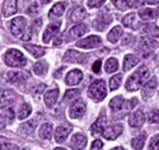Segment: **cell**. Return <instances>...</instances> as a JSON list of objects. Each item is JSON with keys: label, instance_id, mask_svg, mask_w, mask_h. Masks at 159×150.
Listing matches in <instances>:
<instances>
[{"label": "cell", "instance_id": "30", "mask_svg": "<svg viewBox=\"0 0 159 150\" xmlns=\"http://www.w3.org/2000/svg\"><path fill=\"white\" fill-rule=\"evenodd\" d=\"M85 17V9L83 7H76L73 9L71 11V14H70V19L73 22H80L83 20Z\"/></svg>", "mask_w": 159, "mask_h": 150}, {"label": "cell", "instance_id": "4", "mask_svg": "<svg viewBox=\"0 0 159 150\" xmlns=\"http://www.w3.org/2000/svg\"><path fill=\"white\" fill-rule=\"evenodd\" d=\"M85 102L82 101V99H76L71 103L70 106V110H69V113H70V117L71 118H80L84 116L85 113Z\"/></svg>", "mask_w": 159, "mask_h": 150}, {"label": "cell", "instance_id": "46", "mask_svg": "<svg viewBox=\"0 0 159 150\" xmlns=\"http://www.w3.org/2000/svg\"><path fill=\"white\" fill-rule=\"evenodd\" d=\"M37 13H38V4L37 3H32L30 5V8H28V14L30 16H34V14H37Z\"/></svg>", "mask_w": 159, "mask_h": 150}, {"label": "cell", "instance_id": "2", "mask_svg": "<svg viewBox=\"0 0 159 150\" xmlns=\"http://www.w3.org/2000/svg\"><path fill=\"white\" fill-rule=\"evenodd\" d=\"M4 62L10 66V67H23L27 64V59L24 57V55L16 48L8 50L4 55Z\"/></svg>", "mask_w": 159, "mask_h": 150}, {"label": "cell", "instance_id": "48", "mask_svg": "<svg viewBox=\"0 0 159 150\" xmlns=\"http://www.w3.org/2000/svg\"><path fill=\"white\" fill-rule=\"evenodd\" d=\"M102 148H103V143L101 140H96L92 144V149H102Z\"/></svg>", "mask_w": 159, "mask_h": 150}, {"label": "cell", "instance_id": "1", "mask_svg": "<svg viewBox=\"0 0 159 150\" xmlns=\"http://www.w3.org/2000/svg\"><path fill=\"white\" fill-rule=\"evenodd\" d=\"M150 73L148 67H140L139 70H136L132 75H130V78L126 80V89L129 92H135L138 90L145 81L148 80Z\"/></svg>", "mask_w": 159, "mask_h": 150}, {"label": "cell", "instance_id": "24", "mask_svg": "<svg viewBox=\"0 0 159 150\" xmlns=\"http://www.w3.org/2000/svg\"><path fill=\"white\" fill-rule=\"evenodd\" d=\"M110 107H111V110H113L115 112H118V111L124 110V107L130 108V104H126V102L124 101V98L121 97V95H118V97L112 98V101L110 102Z\"/></svg>", "mask_w": 159, "mask_h": 150}, {"label": "cell", "instance_id": "28", "mask_svg": "<svg viewBox=\"0 0 159 150\" xmlns=\"http://www.w3.org/2000/svg\"><path fill=\"white\" fill-rule=\"evenodd\" d=\"M24 48L27 50L31 55H33L36 59H39L45 55V50L41 46H36V45H24Z\"/></svg>", "mask_w": 159, "mask_h": 150}, {"label": "cell", "instance_id": "49", "mask_svg": "<svg viewBox=\"0 0 159 150\" xmlns=\"http://www.w3.org/2000/svg\"><path fill=\"white\" fill-rule=\"evenodd\" d=\"M5 113L8 115V120H9V122H11V120H13V115H14V111L11 110V107H8V108H7Z\"/></svg>", "mask_w": 159, "mask_h": 150}, {"label": "cell", "instance_id": "38", "mask_svg": "<svg viewBox=\"0 0 159 150\" xmlns=\"http://www.w3.org/2000/svg\"><path fill=\"white\" fill-rule=\"evenodd\" d=\"M80 95V90L79 89H69L65 92L64 95V102H70V101H75V98H78Z\"/></svg>", "mask_w": 159, "mask_h": 150}, {"label": "cell", "instance_id": "7", "mask_svg": "<svg viewBox=\"0 0 159 150\" xmlns=\"http://www.w3.org/2000/svg\"><path fill=\"white\" fill-rule=\"evenodd\" d=\"M25 25H27V20L23 17H17L10 22V32L14 36L19 37L25 31Z\"/></svg>", "mask_w": 159, "mask_h": 150}, {"label": "cell", "instance_id": "53", "mask_svg": "<svg viewBox=\"0 0 159 150\" xmlns=\"http://www.w3.org/2000/svg\"><path fill=\"white\" fill-rule=\"evenodd\" d=\"M62 70H64V69H62V67H61V69H59V70H57V73H56V74H55V78H59V76H60V74H61V71H62Z\"/></svg>", "mask_w": 159, "mask_h": 150}, {"label": "cell", "instance_id": "35", "mask_svg": "<svg viewBox=\"0 0 159 150\" xmlns=\"http://www.w3.org/2000/svg\"><path fill=\"white\" fill-rule=\"evenodd\" d=\"M32 112V107L28 104V103H23L19 108V111H18V118L19 120H24V118H27Z\"/></svg>", "mask_w": 159, "mask_h": 150}, {"label": "cell", "instance_id": "27", "mask_svg": "<svg viewBox=\"0 0 159 150\" xmlns=\"http://www.w3.org/2000/svg\"><path fill=\"white\" fill-rule=\"evenodd\" d=\"M139 64V59L135 56V55H126L125 56V60H124V70L125 71H129L131 70L134 66H136Z\"/></svg>", "mask_w": 159, "mask_h": 150}, {"label": "cell", "instance_id": "42", "mask_svg": "<svg viewBox=\"0 0 159 150\" xmlns=\"http://www.w3.org/2000/svg\"><path fill=\"white\" fill-rule=\"evenodd\" d=\"M148 120H149V122H152V124L159 125V111H150L148 113Z\"/></svg>", "mask_w": 159, "mask_h": 150}, {"label": "cell", "instance_id": "9", "mask_svg": "<svg viewBox=\"0 0 159 150\" xmlns=\"http://www.w3.org/2000/svg\"><path fill=\"white\" fill-rule=\"evenodd\" d=\"M60 25H61V22H55V23H51L47 25V28L45 30V33H43V39H42L45 43H48L50 41L59 33Z\"/></svg>", "mask_w": 159, "mask_h": 150}, {"label": "cell", "instance_id": "8", "mask_svg": "<svg viewBox=\"0 0 159 150\" xmlns=\"http://www.w3.org/2000/svg\"><path fill=\"white\" fill-rule=\"evenodd\" d=\"M102 43V39L98 36H89L84 39H80L79 42H76V47H82V48H94Z\"/></svg>", "mask_w": 159, "mask_h": 150}, {"label": "cell", "instance_id": "11", "mask_svg": "<svg viewBox=\"0 0 159 150\" xmlns=\"http://www.w3.org/2000/svg\"><path fill=\"white\" fill-rule=\"evenodd\" d=\"M64 61L65 62H84L85 61V55L75 50H69L65 52L64 55Z\"/></svg>", "mask_w": 159, "mask_h": 150}, {"label": "cell", "instance_id": "45", "mask_svg": "<svg viewBox=\"0 0 159 150\" xmlns=\"http://www.w3.org/2000/svg\"><path fill=\"white\" fill-rule=\"evenodd\" d=\"M106 0H89L88 2V7L89 8H99L104 4Z\"/></svg>", "mask_w": 159, "mask_h": 150}, {"label": "cell", "instance_id": "16", "mask_svg": "<svg viewBox=\"0 0 159 150\" xmlns=\"http://www.w3.org/2000/svg\"><path fill=\"white\" fill-rule=\"evenodd\" d=\"M122 132V126L121 125H112L107 129H104V132H103V136L107 140H115L116 138L121 135Z\"/></svg>", "mask_w": 159, "mask_h": 150}, {"label": "cell", "instance_id": "22", "mask_svg": "<svg viewBox=\"0 0 159 150\" xmlns=\"http://www.w3.org/2000/svg\"><path fill=\"white\" fill-rule=\"evenodd\" d=\"M57 98H59V89L57 88L46 92V94H45V103H46V106L48 108H52L56 104Z\"/></svg>", "mask_w": 159, "mask_h": 150}, {"label": "cell", "instance_id": "40", "mask_svg": "<svg viewBox=\"0 0 159 150\" xmlns=\"http://www.w3.org/2000/svg\"><path fill=\"white\" fill-rule=\"evenodd\" d=\"M34 126H36V121L33 120V121H30V122H27V124H24V125H22V126L19 127V131L22 132L23 130H25V131H24L23 134H25V135H28V134H31V132L33 131Z\"/></svg>", "mask_w": 159, "mask_h": 150}, {"label": "cell", "instance_id": "21", "mask_svg": "<svg viewBox=\"0 0 159 150\" xmlns=\"http://www.w3.org/2000/svg\"><path fill=\"white\" fill-rule=\"evenodd\" d=\"M70 131H71V127L69 125H61V126H59L55 130V140L57 143H62L66 138H68V135L70 134Z\"/></svg>", "mask_w": 159, "mask_h": 150}, {"label": "cell", "instance_id": "47", "mask_svg": "<svg viewBox=\"0 0 159 150\" xmlns=\"http://www.w3.org/2000/svg\"><path fill=\"white\" fill-rule=\"evenodd\" d=\"M101 66H102V61H101V60H97V61L93 64V66H92V70H93L96 74H98V73L101 71Z\"/></svg>", "mask_w": 159, "mask_h": 150}, {"label": "cell", "instance_id": "12", "mask_svg": "<svg viewBox=\"0 0 159 150\" xmlns=\"http://www.w3.org/2000/svg\"><path fill=\"white\" fill-rule=\"evenodd\" d=\"M82 79H83V73L79 69H74L68 73V75L65 78V83L68 85H78L82 81Z\"/></svg>", "mask_w": 159, "mask_h": 150}, {"label": "cell", "instance_id": "14", "mask_svg": "<svg viewBox=\"0 0 159 150\" xmlns=\"http://www.w3.org/2000/svg\"><path fill=\"white\" fill-rule=\"evenodd\" d=\"M106 122H107V117H106L104 113H102L97 118V121L94 122V124L92 125V127H90L92 135H101V134H103L104 127H106Z\"/></svg>", "mask_w": 159, "mask_h": 150}, {"label": "cell", "instance_id": "13", "mask_svg": "<svg viewBox=\"0 0 159 150\" xmlns=\"http://www.w3.org/2000/svg\"><path fill=\"white\" fill-rule=\"evenodd\" d=\"M28 78H30V73L27 71H10L7 74V80L13 84H18Z\"/></svg>", "mask_w": 159, "mask_h": 150}, {"label": "cell", "instance_id": "29", "mask_svg": "<svg viewBox=\"0 0 159 150\" xmlns=\"http://www.w3.org/2000/svg\"><path fill=\"white\" fill-rule=\"evenodd\" d=\"M122 28L120 25H116V27H113V28L111 30V32L108 33V36H107V39L110 41L111 43H116L118 39H120V37L122 36Z\"/></svg>", "mask_w": 159, "mask_h": 150}, {"label": "cell", "instance_id": "3", "mask_svg": "<svg viewBox=\"0 0 159 150\" xmlns=\"http://www.w3.org/2000/svg\"><path fill=\"white\" fill-rule=\"evenodd\" d=\"M88 94L92 99H94L96 102H101L106 98V83L103 80H96L93 83L90 84L89 87V90H88Z\"/></svg>", "mask_w": 159, "mask_h": 150}, {"label": "cell", "instance_id": "34", "mask_svg": "<svg viewBox=\"0 0 159 150\" xmlns=\"http://www.w3.org/2000/svg\"><path fill=\"white\" fill-rule=\"evenodd\" d=\"M47 67H48V65H47L46 61H38L33 65V71H34L36 75L42 76L47 73Z\"/></svg>", "mask_w": 159, "mask_h": 150}, {"label": "cell", "instance_id": "5", "mask_svg": "<svg viewBox=\"0 0 159 150\" xmlns=\"http://www.w3.org/2000/svg\"><path fill=\"white\" fill-rule=\"evenodd\" d=\"M16 101V93L10 89H0V108H8Z\"/></svg>", "mask_w": 159, "mask_h": 150}, {"label": "cell", "instance_id": "17", "mask_svg": "<svg viewBox=\"0 0 159 150\" xmlns=\"http://www.w3.org/2000/svg\"><path fill=\"white\" fill-rule=\"evenodd\" d=\"M111 22H112L111 16L104 14L103 13V14H101L99 17H97V19L93 22V27H94V30H97V31H103Z\"/></svg>", "mask_w": 159, "mask_h": 150}, {"label": "cell", "instance_id": "15", "mask_svg": "<svg viewBox=\"0 0 159 150\" xmlns=\"http://www.w3.org/2000/svg\"><path fill=\"white\" fill-rule=\"evenodd\" d=\"M144 122H145V115L140 110L134 111L129 118V124L131 127H140V126H143Z\"/></svg>", "mask_w": 159, "mask_h": 150}, {"label": "cell", "instance_id": "20", "mask_svg": "<svg viewBox=\"0 0 159 150\" xmlns=\"http://www.w3.org/2000/svg\"><path fill=\"white\" fill-rule=\"evenodd\" d=\"M87 31H88V27L84 23L75 24L74 27H71L70 31H69V38L74 39V38H78V37H82Z\"/></svg>", "mask_w": 159, "mask_h": 150}, {"label": "cell", "instance_id": "31", "mask_svg": "<svg viewBox=\"0 0 159 150\" xmlns=\"http://www.w3.org/2000/svg\"><path fill=\"white\" fill-rule=\"evenodd\" d=\"M122 24L129 28H136L138 27V22H136V14L135 13H130L126 17L122 18Z\"/></svg>", "mask_w": 159, "mask_h": 150}, {"label": "cell", "instance_id": "50", "mask_svg": "<svg viewBox=\"0 0 159 150\" xmlns=\"http://www.w3.org/2000/svg\"><path fill=\"white\" fill-rule=\"evenodd\" d=\"M45 88H46L45 84H39V85L36 88V93H42V92L45 90Z\"/></svg>", "mask_w": 159, "mask_h": 150}, {"label": "cell", "instance_id": "51", "mask_svg": "<svg viewBox=\"0 0 159 150\" xmlns=\"http://www.w3.org/2000/svg\"><path fill=\"white\" fill-rule=\"evenodd\" d=\"M144 3H147V4H152V5H154V4H158V3H159V0H144Z\"/></svg>", "mask_w": 159, "mask_h": 150}, {"label": "cell", "instance_id": "19", "mask_svg": "<svg viewBox=\"0 0 159 150\" xmlns=\"http://www.w3.org/2000/svg\"><path fill=\"white\" fill-rule=\"evenodd\" d=\"M70 145L75 150H83L85 148V145H87V138L83 134H75L71 138Z\"/></svg>", "mask_w": 159, "mask_h": 150}, {"label": "cell", "instance_id": "41", "mask_svg": "<svg viewBox=\"0 0 159 150\" xmlns=\"http://www.w3.org/2000/svg\"><path fill=\"white\" fill-rule=\"evenodd\" d=\"M112 3H113V5H115L118 10H126V9L131 8L130 3L126 2V0H112Z\"/></svg>", "mask_w": 159, "mask_h": 150}, {"label": "cell", "instance_id": "37", "mask_svg": "<svg viewBox=\"0 0 159 150\" xmlns=\"http://www.w3.org/2000/svg\"><path fill=\"white\" fill-rule=\"evenodd\" d=\"M104 67H106V73H108V74L115 73L118 69V61L115 57H111V59H108L107 61H106V66Z\"/></svg>", "mask_w": 159, "mask_h": 150}, {"label": "cell", "instance_id": "43", "mask_svg": "<svg viewBox=\"0 0 159 150\" xmlns=\"http://www.w3.org/2000/svg\"><path fill=\"white\" fill-rule=\"evenodd\" d=\"M149 150H159V135H154L150 144H149Z\"/></svg>", "mask_w": 159, "mask_h": 150}, {"label": "cell", "instance_id": "6", "mask_svg": "<svg viewBox=\"0 0 159 150\" xmlns=\"http://www.w3.org/2000/svg\"><path fill=\"white\" fill-rule=\"evenodd\" d=\"M155 47V41L150 39V38H145V37H141L140 41H139V52L141 53V55L144 57H147L149 56V53L153 52Z\"/></svg>", "mask_w": 159, "mask_h": 150}, {"label": "cell", "instance_id": "56", "mask_svg": "<svg viewBox=\"0 0 159 150\" xmlns=\"http://www.w3.org/2000/svg\"><path fill=\"white\" fill-rule=\"evenodd\" d=\"M54 150H66V149H64V148H56V149H54Z\"/></svg>", "mask_w": 159, "mask_h": 150}, {"label": "cell", "instance_id": "23", "mask_svg": "<svg viewBox=\"0 0 159 150\" xmlns=\"http://www.w3.org/2000/svg\"><path fill=\"white\" fill-rule=\"evenodd\" d=\"M41 19H37L36 22H33L32 24H31V27H30V30H27V32L24 33V36H23V39L24 41H30V39H32L33 37L36 38V36H37V33H38V30H39V27H41Z\"/></svg>", "mask_w": 159, "mask_h": 150}, {"label": "cell", "instance_id": "33", "mask_svg": "<svg viewBox=\"0 0 159 150\" xmlns=\"http://www.w3.org/2000/svg\"><path fill=\"white\" fill-rule=\"evenodd\" d=\"M143 31L147 33V34L152 36V37H157V38H159V27L155 25L154 23L145 24V25L143 27Z\"/></svg>", "mask_w": 159, "mask_h": 150}, {"label": "cell", "instance_id": "44", "mask_svg": "<svg viewBox=\"0 0 159 150\" xmlns=\"http://www.w3.org/2000/svg\"><path fill=\"white\" fill-rule=\"evenodd\" d=\"M0 150H19V148L11 143H2L0 144Z\"/></svg>", "mask_w": 159, "mask_h": 150}, {"label": "cell", "instance_id": "55", "mask_svg": "<svg viewBox=\"0 0 159 150\" xmlns=\"http://www.w3.org/2000/svg\"><path fill=\"white\" fill-rule=\"evenodd\" d=\"M111 150H126V149H124V148H120V146H118V148H115V149H111Z\"/></svg>", "mask_w": 159, "mask_h": 150}, {"label": "cell", "instance_id": "32", "mask_svg": "<svg viewBox=\"0 0 159 150\" xmlns=\"http://www.w3.org/2000/svg\"><path fill=\"white\" fill-rule=\"evenodd\" d=\"M52 136V126L51 124H43L39 129V138L42 140H50Z\"/></svg>", "mask_w": 159, "mask_h": 150}, {"label": "cell", "instance_id": "26", "mask_svg": "<svg viewBox=\"0 0 159 150\" xmlns=\"http://www.w3.org/2000/svg\"><path fill=\"white\" fill-rule=\"evenodd\" d=\"M139 17L144 20H153L158 17V10L157 9H152V8H147V9H141L139 10Z\"/></svg>", "mask_w": 159, "mask_h": 150}, {"label": "cell", "instance_id": "10", "mask_svg": "<svg viewBox=\"0 0 159 150\" xmlns=\"http://www.w3.org/2000/svg\"><path fill=\"white\" fill-rule=\"evenodd\" d=\"M157 85H158V81H157V78H152L149 81H147L141 90V97L144 99H149L152 95L155 93L157 90Z\"/></svg>", "mask_w": 159, "mask_h": 150}, {"label": "cell", "instance_id": "25", "mask_svg": "<svg viewBox=\"0 0 159 150\" xmlns=\"http://www.w3.org/2000/svg\"><path fill=\"white\" fill-rule=\"evenodd\" d=\"M65 11V3H56L54 7L51 8L50 13H48V18L51 19H56L59 17H61Z\"/></svg>", "mask_w": 159, "mask_h": 150}, {"label": "cell", "instance_id": "54", "mask_svg": "<svg viewBox=\"0 0 159 150\" xmlns=\"http://www.w3.org/2000/svg\"><path fill=\"white\" fill-rule=\"evenodd\" d=\"M50 2H51V0H41V3H42V4H45V5H46V4H48Z\"/></svg>", "mask_w": 159, "mask_h": 150}, {"label": "cell", "instance_id": "52", "mask_svg": "<svg viewBox=\"0 0 159 150\" xmlns=\"http://www.w3.org/2000/svg\"><path fill=\"white\" fill-rule=\"evenodd\" d=\"M5 126V122H4V118H3V116L0 115V129H3Z\"/></svg>", "mask_w": 159, "mask_h": 150}, {"label": "cell", "instance_id": "36", "mask_svg": "<svg viewBox=\"0 0 159 150\" xmlns=\"http://www.w3.org/2000/svg\"><path fill=\"white\" fill-rule=\"evenodd\" d=\"M145 139H147V135H145V134H143L140 136H136V138L132 139L131 146L134 148V149H136V150H141L143 146H144V144H145Z\"/></svg>", "mask_w": 159, "mask_h": 150}, {"label": "cell", "instance_id": "18", "mask_svg": "<svg viewBox=\"0 0 159 150\" xmlns=\"http://www.w3.org/2000/svg\"><path fill=\"white\" fill-rule=\"evenodd\" d=\"M18 0H5L3 5V16L4 17H10L13 14H16L18 10Z\"/></svg>", "mask_w": 159, "mask_h": 150}, {"label": "cell", "instance_id": "39", "mask_svg": "<svg viewBox=\"0 0 159 150\" xmlns=\"http://www.w3.org/2000/svg\"><path fill=\"white\" fill-rule=\"evenodd\" d=\"M121 80H122V75L121 74H116L115 76H112L111 80H110V89L111 90H116L118 87L121 85Z\"/></svg>", "mask_w": 159, "mask_h": 150}]
</instances>
